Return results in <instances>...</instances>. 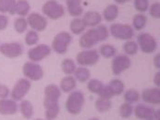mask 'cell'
Segmentation results:
<instances>
[{
  "label": "cell",
  "mask_w": 160,
  "mask_h": 120,
  "mask_svg": "<svg viewBox=\"0 0 160 120\" xmlns=\"http://www.w3.org/2000/svg\"><path fill=\"white\" fill-rule=\"evenodd\" d=\"M16 0H0V13H9L15 6Z\"/></svg>",
  "instance_id": "cell-34"
},
{
  "label": "cell",
  "mask_w": 160,
  "mask_h": 120,
  "mask_svg": "<svg viewBox=\"0 0 160 120\" xmlns=\"http://www.w3.org/2000/svg\"><path fill=\"white\" fill-rule=\"evenodd\" d=\"M31 87H32V83L29 79H20L13 86V89L10 93L11 98L16 102L22 101L25 95L29 93Z\"/></svg>",
  "instance_id": "cell-7"
},
{
  "label": "cell",
  "mask_w": 160,
  "mask_h": 120,
  "mask_svg": "<svg viewBox=\"0 0 160 120\" xmlns=\"http://www.w3.org/2000/svg\"><path fill=\"white\" fill-rule=\"evenodd\" d=\"M69 13L73 17L81 16L83 12L82 7V0H66Z\"/></svg>",
  "instance_id": "cell-20"
},
{
  "label": "cell",
  "mask_w": 160,
  "mask_h": 120,
  "mask_svg": "<svg viewBox=\"0 0 160 120\" xmlns=\"http://www.w3.org/2000/svg\"><path fill=\"white\" fill-rule=\"evenodd\" d=\"M8 25V19L7 16L0 14V31H4L7 29Z\"/></svg>",
  "instance_id": "cell-43"
},
{
  "label": "cell",
  "mask_w": 160,
  "mask_h": 120,
  "mask_svg": "<svg viewBox=\"0 0 160 120\" xmlns=\"http://www.w3.org/2000/svg\"><path fill=\"white\" fill-rule=\"evenodd\" d=\"M39 41V35L35 31H29L25 35V43L27 46H34Z\"/></svg>",
  "instance_id": "cell-35"
},
{
  "label": "cell",
  "mask_w": 160,
  "mask_h": 120,
  "mask_svg": "<svg viewBox=\"0 0 160 120\" xmlns=\"http://www.w3.org/2000/svg\"><path fill=\"white\" fill-rule=\"evenodd\" d=\"M110 32L113 37L120 40H131L134 35L132 27L128 24H112Z\"/></svg>",
  "instance_id": "cell-6"
},
{
  "label": "cell",
  "mask_w": 160,
  "mask_h": 120,
  "mask_svg": "<svg viewBox=\"0 0 160 120\" xmlns=\"http://www.w3.org/2000/svg\"><path fill=\"white\" fill-rule=\"evenodd\" d=\"M154 120H160V110L155 111V115H154Z\"/></svg>",
  "instance_id": "cell-46"
},
{
  "label": "cell",
  "mask_w": 160,
  "mask_h": 120,
  "mask_svg": "<svg viewBox=\"0 0 160 120\" xmlns=\"http://www.w3.org/2000/svg\"><path fill=\"white\" fill-rule=\"evenodd\" d=\"M133 113L140 119L154 120L155 110L145 104H137L133 109Z\"/></svg>",
  "instance_id": "cell-16"
},
{
  "label": "cell",
  "mask_w": 160,
  "mask_h": 120,
  "mask_svg": "<svg viewBox=\"0 0 160 120\" xmlns=\"http://www.w3.org/2000/svg\"><path fill=\"white\" fill-rule=\"evenodd\" d=\"M71 35L67 31H61L58 33L52 43V47L53 50L59 54V55H64L67 53L69 46L71 43Z\"/></svg>",
  "instance_id": "cell-3"
},
{
  "label": "cell",
  "mask_w": 160,
  "mask_h": 120,
  "mask_svg": "<svg viewBox=\"0 0 160 120\" xmlns=\"http://www.w3.org/2000/svg\"><path fill=\"white\" fill-rule=\"evenodd\" d=\"M84 104V95L82 92L71 93L66 101V109L71 115H79Z\"/></svg>",
  "instance_id": "cell-2"
},
{
  "label": "cell",
  "mask_w": 160,
  "mask_h": 120,
  "mask_svg": "<svg viewBox=\"0 0 160 120\" xmlns=\"http://www.w3.org/2000/svg\"><path fill=\"white\" fill-rule=\"evenodd\" d=\"M104 18L107 22H113L118 15V7L116 5H109L104 10Z\"/></svg>",
  "instance_id": "cell-25"
},
{
  "label": "cell",
  "mask_w": 160,
  "mask_h": 120,
  "mask_svg": "<svg viewBox=\"0 0 160 120\" xmlns=\"http://www.w3.org/2000/svg\"><path fill=\"white\" fill-rule=\"evenodd\" d=\"M82 21L85 24V26L94 27L101 22L102 17H101L100 13H98L96 11H88L84 14Z\"/></svg>",
  "instance_id": "cell-19"
},
{
  "label": "cell",
  "mask_w": 160,
  "mask_h": 120,
  "mask_svg": "<svg viewBox=\"0 0 160 120\" xmlns=\"http://www.w3.org/2000/svg\"><path fill=\"white\" fill-rule=\"evenodd\" d=\"M108 87L110 88L113 95H119L121 94L123 92H124V89H125V86H124V83L119 80V79H113L109 82L108 84Z\"/></svg>",
  "instance_id": "cell-27"
},
{
  "label": "cell",
  "mask_w": 160,
  "mask_h": 120,
  "mask_svg": "<svg viewBox=\"0 0 160 120\" xmlns=\"http://www.w3.org/2000/svg\"><path fill=\"white\" fill-rule=\"evenodd\" d=\"M90 120H99V119H98V118H92V119H90Z\"/></svg>",
  "instance_id": "cell-48"
},
{
  "label": "cell",
  "mask_w": 160,
  "mask_h": 120,
  "mask_svg": "<svg viewBox=\"0 0 160 120\" xmlns=\"http://www.w3.org/2000/svg\"><path fill=\"white\" fill-rule=\"evenodd\" d=\"M9 94H10V91L8 87L4 84H0V99L8 98Z\"/></svg>",
  "instance_id": "cell-42"
},
{
  "label": "cell",
  "mask_w": 160,
  "mask_h": 120,
  "mask_svg": "<svg viewBox=\"0 0 160 120\" xmlns=\"http://www.w3.org/2000/svg\"><path fill=\"white\" fill-rule=\"evenodd\" d=\"M98 95L101 98H105V99H111L113 97V94L110 90V88L108 87V85H104L103 89L100 91V93L98 94Z\"/></svg>",
  "instance_id": "cell-41"
},
{
  "label": "cell",
  "mask_w": 160,
  "mask_h": 120,
  "mask_svg": "<svg viewBox=\"0 0 160 120\" xmlns=\"http://www.w3.org/2000/svg\"><path fill=\"white\" fill-rule=\"evenodd\" d=\"M34 120H44V119H41V118H37V119H34Z\"/></svg>",
  "instance_id": "cell-49"
},
{
  "label": "cell",
  "mask_w": 160,
  "mask_h": 120,
  "mask_svg": "<svg viewBox=\"0 0 160 120\" xmlns=\"http://www.w3.org/2000/svg\"><path fill=\"white\" fill-rule=\"evenodd\" d=\"M61 93L60 89L55 84H49L45 89V100L44 104L46 103H58L60 98Z\"/></svg>",
  "instance_id": "cell-14"
},
{
  "label": "cell",
  "mask_w": 160,
  "mask_h": 120,
  "mask_svg": "<svg viewBox=\"0 0 160 120\" xmlns=\"http://www.w3.org/2000/svg\"><path fill=\"white\" fill-rule=\"evenodd\" d=\"M27 23L31 26V28L32 30L38 31H43L47 26V21L44 16L38 14L36 12H32L28 16Z\"/></svg>",
  "instance_id": "cell-13"
},
{
  "label": "cell",
  "mask_w": 160,
  "mask_h": 120,
  "mask_svg": "<svg viewBox=\"0 0 160 120\" xmlns=\"http://www.w3.org/2000/svg\"><path fill=\"white\" fill-rule=\"evenodd\" d=\"M77 63L81 66H92L99 61V52L97 50H85L80 52L76 56Z\"/></svg>",
  "instance_id": "cell-9"
},
{
  "label": "cell",
  "mask_w": 160,
  "mask_h": 120,
  "mask_svg": "<svg viewBox=\"0 0 160 120\" xmlns=\"http://www.w3.org/2000/svg\"><path fill=\"white\" fill-rule=\"evenodd\" d=\"M23 75L31 80H40L44 77V71L40 65L33 62H26L22 68Z\"/></svg>",
  "instance_id": "cell-10"
},
{
  "label": "cell",
  "mask_w": 160,
  "mask_h": 120,
  "mask_svg": "<svg viewBox=\"0 0 160 120\" xmlns=\"http://www.w3.org/2000/svg\"><path fill=\"white\" fill-rule=\"evenodd\" d=\"M20 110L22 115V117L25 119H31L33 116V106L31 102L28 100H23L20 103Z\"/></svg>",
  "instance_id": "cell-22"
},
{
  "label": "cell",
  "mask_w": 160,
  "mask_h": 120,
  "mask_svg": "<svg viewBox=\"0 0 160 120\" xmlns=\"http://www.w3.org/2000/svg\"><path fill=\"white\" fill-rule=\"evenodd\" d=\"M154 83H155L158 87H159L160 86V72L156 73V75H155V77H154Z\"/></svg>",
  "instance_id": "cell-45"
},
{
  "label": "cell",
  "mask_w": 160,
  "mask_h": 120,
  "mask_svg": "<svg viewBox=\"0 0 160 120\" xmlns=\"http://www.w3.org/2000/svg\"><path fill=\"white\" fill-rule=\"evenodd\" d=\"M51 54V48L46 45H38L28 51V58L32 62H39Z\"/></svg>",
  "instance_id": "cell-11"
},
{
  "label": "cell",
  "mask_w": 160,
  "mask_h": 120,
  "mask_svg": "<svg viewBox=\"0 0 160 120\" xmlns=\"http://www.w3.org/2000/svg\"><path fill=\"white\" fill-rule=\"evenodd\" d=\"M131 59L127 55H119L116 56L112 61V72L114 75H120L131 67Z\"/></svg>",
  "instance_id": "cell-12"
},
{
  "label": "cell",
  "mask_w": 160,
  "mask_h": 120,
  "mask_svg": "<svg viewBox=\"0 0 160 120\" xmlns=\"http://www.w3.org/2000/svg\"><path fill=\"white\" fill-rule=\"evenodd\" d=\"M18 112V104L13 99H0V115L12 116Z\"/></svg>",
  "instance_id": "cell-15"
},
{
  "label": "cell",
  "mask_w": 160,
  "mask_h": 120,
  "mask_svg": "<svg viewBox=\"0 0 160 120\" xmlns=\"http://www.w3.org/2000/svg\"><path fill=\"white\" fill-rule=\"evenodd\" d=\"M24 48L20 43H5L0 45V54L8 58H16L22 55Z\"/></svg>",
  "instance_id": "cell-8"
},
{
  "label": "cell",
  "mask_w": 160,
  "mask_h": 120,
  "mask_svg": "<svg viewBox=\"0 0 160 120\" xmlns=\"http://www.w3.org/2000/svg\"><path fill=\"white\" fill-rule=\"evenodd\" d=\"M61 69L62 71L67 75H71L76 70V65L75 62L70 59V58H66L62 61L61 63Z\"/></svg>",
  "instance_id": "cell-29"
},
{
  "label": "cell",
  "mask_w": 160,
  "mask_h": 120,
  "mask_svg": "<svg viewBox=\"0 0 160 120\" xmlns=\"http://www.w3.org/2000/svg\"><path fill=\"white\" fill-rule=\"evenodd\" d=\"M77 86L76 79L72 76H67L61 79L60 82V90L64 93H69L73 91Z\"/></svg>",
  "instance_id": "cell-21"
},
{
  "label": "cell",
  "mask_w": 160,
  "mask_h": 120,
  "mask_svg": "<svg viewBox=\"0 0 160 120\" xmlns=\"http://www.w3.org/2000/svg\"><path fill=\"white\" fill-rule=\"evenodd\" d=\"M99 53L102 56H104L106 58H110V57L114 56L117 51H116V48L111 45H103L100 46Z\"/></svg>",
  "instance_id": "cell-31"
},
{
  "label": "cell",
  "mask_w": 160,
  "mask_h": 120,
  "mask_svg": "<svg viewBox=\"0 0 160 120\" xmlns=\"http://www.w3.org/2000/svg\"><path fill=\"white\" fill-rule=\"evenodd\" d=\"M142 99L151 104H159L160 103V90L159 88L145 89L142 93Z\"/></svg>",
  "instance_id": "cell-17"
},
{
  "label": "cell",
  "mask_w": 160,
  "mask_h": 120,
  "mask_svg": "<svg viewBox=\"0 0 160 120\" xmlns=\"http://www.w3.org/2000/svg\"><path fill=\"white\" fill-rule=\"evenodd\" d=\"M86 26L83 22L82 19H74L73 21H71L70 25H69V29L71 31V32L75 35H79L82 34L83 32V31L85 30Z\"/></svg>",
  "instance_id": "cell-24"
},
{
  "label": "cell",
  "mask_w": 160,
  "mask_h": 120,
  "mask_svg": "<svg viewBox=\"0 0 160 120\" xmlns=\"http://www.w3.org/2000/svg\"><path fill=\"white\" fill-rule=\"evenodd\" d=\"M108 37V28L104 25H100L96 28L91 29L86 32H84L81 36L79 40V44L81 47L90 49L97 43L107 40Z\"/></svg>",
  "instance_id": "cell-1"
},
{
  "label": "cell",
  "mask_w": 160,
  "mask_h": 120,
  "mask_svg": "<svg viewBox=\"0 0 160 120\" xmlns=\"http://www.w3.org/2000/svg\"><path fill=\"white\" fill-rule=\"evenodd\" d=\"M154 65L157 69L160 68V54H158L157 55H155L154 57Z\"/></svg>",
  "instance_id": "cell-44"
},
{
  "label": "cell",
  "mask_w": 160,
  "mask_h": 120,
  "mask_svg": "<svg viewBox=\"0 0 160 120\" xmlns=\"http://www.w3.org/2000/svg\"><path fill=\"white\" fill-rule=\"evenodd\" d=\"M28 27V23H27V20L24 17H20L17 18L14 21V29L18 33H23Z\"/></svg>",
  "instance_id": "cell-33"
},
{
  "label": "cell",
  "mask_w": 160,
  "mask_h": 120,
  "mask_svg": "<svg viewBox=\"0 0 160 120\" xmlns=\"http://www.w3.org/2000/svg\"><path fill=\"white\" fill-rule=\"evenodd\" d=\"M75 78L80 82H86L90 79L91 72L86 68H78L75 70Z\"/></svg>",
  "instance_id": "cell-28"
},
{
  "label": "cell",
  "mask_w": 160,
  "mask_h": 120,
  "mask_svg": "<svg viewBox=\"0 0 160 120\" xmlns=\"http://www.w3.org/2000/svg\"><path fill=\"white\" fill-rule=\"evenodd\" d=\"M133 114V107L131 103H125L119 108V115L122 118H128Z\"/></svg>",
  "instance_id": "cell-36"
},
{
  "label": "cell",
  "mask_w": 160,
  "mask_h": 120,
  "mask_svg": "<svg viewBox=\"0 0 160 120\" xmlns=\"http://www.w3.org/2000/svg\"><path fill=\"white\" fill-rule=\"evenodd\" d=\"M31 9V6L29 4L28 1L26 0H18L15 3V6L12 9V11L10 12L11 15L17 14L21 17H24L27 16L30 12Z\"/></svg>",
  "instance_id": "cell-18"
},
{
  "label": "cell",
  "mask_w": 160,
  "mask_h": 120,
  "mask_svg": "<svg viewBox=\"0 0 160 120\" xmlns=\"http://www.w3.org/2000/svg\"><path fill=\"white\" fill-rule=\"evenodd\" d=\"M139 98H140L139 93H138L137 91L132 90V89L128 90V91L125 93V94H124V100H125V102L128 103H136L138 100H139Z\"/></svg>",
  "instance_id": "cell-38"
},
{
  "label": "cell",
  "mask_w": 160,
  "mask_h": 120,
  "mask_svg": "<svg viewBox=\"0 0 160 120\" xmlns=\"http://www.w3.org/2000/svg\"><path fill=\"white\" fill-rule=\"evenodd\" d=\"M117 3H119V4H123L125 2H128V1H131V0H115Z\"/></svg>",
  "instance_id": "cell-47"
},
{
  "label": "cell",
  "mask_w": 160,
  "mask_h": 120,
  "mask_svg": "<svg viewBox=\"0 0 160 120\" xmlns=\"http://www.w3.org/2000/svg\"><path fill=\"white\" fill-rule=\"evenodd\" d=\"M111 105H112V103H111L110 99H105V98H101L100 97L95 102V108L100 113L108 112L111 108Z\"/></svg>",
  "instance_id": "cell-26"
},
{
  "label": "cell",
  "mask_w": 160,
  "mask_h": 120,
  "mask_svg": "<svg viewBox=\"0 0 160 120\" xmlns=\"http://www.w3.org/2000/svg\"><path fill=\"white\" fill-rule=\"evenodd\" d=\"M147 22V19L144 15L142 14H137L134 16L133 20H132V25L134 27L135 30L137 31H141L144 28L145 24Z\"/></svg>",
  "instance_id": "cell-32"
},
{
  "label": "cell",
  "mask_w": 160,
  "mask_h": 120,
  "mask_svg": "<svg viewBox=\"0 0 160 120\" xmlns=\"http://www.w3.org/2000/svg\"><path fill=\"white\" fill-rule=\"evenodd\" d=\"M123 50L126 53V55H134L138 52V45L134 41H129L123 46Z\"/></svg>",
  "instance_id": "cell-37"
},
{
  "label": "cell",
  "mask_w": 160,
  "mask_h": 120,
  "mask_svg": "<svg viewBox=\"0 0 160 120\" xmlns=\"http://www.w3.org/2000/svg\"><path fill=\"white\" fill-rule=\"evenodd\" d=\"M137 45L140 46L142 52L145 54H152L158 48L157 40L149 33L142 32L137 36Z\"/></svg>",
  "instance_id": "cell-5"
},
{
  "label": "cell",
  "mask_w": 160,
  "mask_h": 120,
  "mask_svg": "<svg viewBox=\"0 0 160 120\" xmlns=\"http://www.w3.org/2000/svg\"><path fill=\"white\" fill-rule=\"evenodd\" d=\"M134 7L140 12H145L149 8L148 0H134Z\"/></svg>",
  "instance_id": "cell-39"
},
{
  "label": "cell",
  "mask_w": 160,
  "mask_h": 120,
  "mask_svg": "<svg viewBox=\"0 0 160 120\" xmlns=\"http://www.w3.org/2000/svg\"><path fill=\"white\" fill-rule=\"evenodd\" d=\"M150 15L154 18L159 19L160 18V4L158 2L152 4V6L150 7Z\"/></svg>",
  "instance_id": "cell-40"
},
{
  "label": "cell",
  "mask_w": 160,
  "mask_h": 120,
  "mask_svg": "<svg viewBox=\"0 0 160 120\" xmlns=\"http://www.w3.org/2000/svg\"><path fill=\"white\" fill-rule=\"evenodd\" d=\"M104 87V84L101 80H98L96 79H90L88 84H87V88L88 90L92 93V94H98L100 93V91L103 89Z\"/></svg>",
  "instance_id": "cell-30"
},
{
  "label": "cell",
  "mask_w": 160,
  "mask_h": 120,
  "mask_svg": "<svg viewBox=\"0 0 160 120\" xmlns=\"http://www.w3.org/2000/svg\"><path fill=\"white\" fill-rule=\"evenodd\" d=\"M46 108V118L47 120H53L58 118L60 107L58 103H46L44 104Z\"/></svg>",
  "instance_id": "cell-23"
},
{
  "label": "cell",
  "mask_w": 160,
  "mask_h": 120,
  "mask_svg": "<svg viewBox=\"0 0 160 120\" xmlns=\"http://www.w3.org/2000/svg\"><path fill=\"white\" fill-rule=\"evenodd\" d=\"M42 11L51 20H58L61 18L65 13L64 7L55 0L46 1L42 7Z\"/></svg>",
  "instance_id": "cell-4"
}]
</instances>
